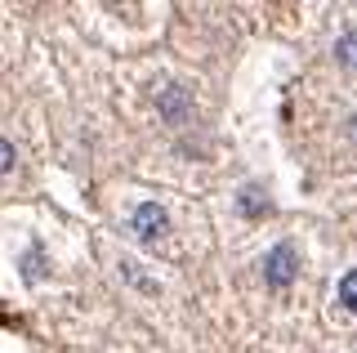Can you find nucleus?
<instances>
[{"instance_id": "obj_1", "label": "nucleus", "mask_w": 357, "mask_h": 353, "mask_svg": "<svg viewBox=\"0 0 357 353\" xmlns=\"http://www.w3.org/2000/svg\"><path fill=\"white\" fill-rule=\"evenodd\" d=\"M295 273H299V255H295V246L290 241H282V246H273L268 250V260H264V278H268V286H290L295 282Z\"/></svg>"}, {"instance_id": "obj_2", "label": "nucleus", "mask_w": 357, "mask_h": 353, "mask_svg": "<svg viewBox=\"0 0 357 353\" xmlns=\"http://www.w3.org/2000/svg\"><path fill=\"white\" fill-rule=\"evenodd\" d=\"M134 233H139L143 241H156L170 233V219H165V211L156 202H143L139 211H134Z\"/></svg>"}, {"instance_id": "obj_4", "label": "nucleus", "mask_w": 357, "mask_h": 353, "mask_svg": "<svg viewBox=\"0 0 357 353\" xmlns=\"http://www.w3.org/2000/svg\"><path fill=\"white\" fill-rule=\"evenodd\" d=\"M340 304L357 313V273H344V282H340Z\"/></svg>"}, {"instance_id": "obj_5", "label": "nucleus", "mask_w": 357, "mask_h": 353, "mask_svg": "<svg viewBox=\"0 0 357 353\" xmlns=\"http://www.w3.org/2000/svg\"><path fill=\"white\" fill-rule=\"evenodd\" d=\"M9 170H14V143L0 139V174H9Z\"/></svg>"}, {"instance_id": "obj_3", "label": "nucleus", "mask_w": 357, "mask_h": 353, "mask_svg": "<svg viewBox=\"0 0 357 353\" xmlns=\"http://www.w3.org/2000/svg\"><path fill=\"white\" fill-rule=\"evenodd\" d=\"M335 59H340L344 68L357 72V31H344V36H340V45H335Z\"/></svg>"}]
</instances>
